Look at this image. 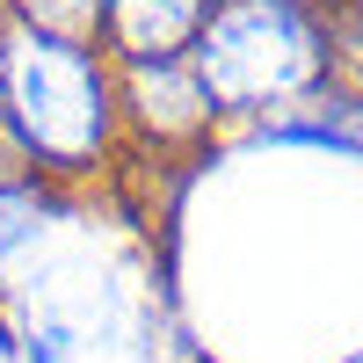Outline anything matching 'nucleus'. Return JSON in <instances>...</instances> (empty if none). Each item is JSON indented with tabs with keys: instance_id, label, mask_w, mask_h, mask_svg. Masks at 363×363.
Wrapping results in <instances>:
<instances>
[{
	"instance_id": "f03ea898",
	"label": "nucleus",
	"mask_w": 363,
	"mask_h": 363,
	"mask_svg": "<svg viewBox=\"0 0 363 363\" xmlns=\"http://www.w3.org/2000/svg\"><path fill=\"white\" fill-rule=\"evenodd\" d=\"M189 80L211 116H291L335 87L327 0H218L189 44Z\"/></svg>"
},
{
	"instance_id": "423d86ee",
	"label": "nucleus",
	"mask_w": 363,
	"mask_h": 363,
	"mask_svg": "<svg viewBox=\"0 0 363 363\" xmlns=\"http://www.w3.org/2000/svg\"><path fill=\"white\" fill-rule=\"evenodd\" d=\"M327 44H335V87L363 95V0H327Z\"/></svg>"
},
{
	"instance_id": "0eeeda50",
	"label": "nucleus",
	"mask_w": 363,
	"mask_h": 363,
	"mask_svg": "<svg viewBox=\"0 0 363 363\" xmlns=\"http://www.w3.org/2000/svg\"><path fill=\"white\" fill-rule=\"evenodd\" d=\"M356 109H363V95H356Z\"/></svg>"
},
{
	"instance_id": "39448f33",
	"label": "nucleus",
	"mask_w": 363,
	"mask_h": 363,
	"mask_svg": "<svg viewBox=\"0 0 363 363\" xmlns=\"http://www.w3.org/2000/svg\"><path fill=\"white\" fill-rule=\"evenodd\" d=\"M102 8L109 0H0V15L22 29H51V37H102Z\"/></svg>"
},
{
	"instance_id": "f257e3e1",
	"label": "nucleus",
	"mask_w": 363,
	"mask_h": 363,
	"mask_svg": "<svg viewBox=\"0 0 363 363\" xmlns=\"http://www.w3.org/2000/svg\"><path fill=\"white\" fill-rule=\"evenodd\" d=\"M116 58L87 37L0 22V174L80 182L124 160Z\"/></svg>"
},
{
	"instance_id": "7ed1b4c3",
	"label": "nucleus",
	"mask_w": 363,
	"mask_h": 363,
	"mask_svg": "<svg viewBox=\"0 0 363 363\" xmlns=\"http://www.w3.org/2000/svg\"><path fill=\"white\" fill-rule=\"evenodd\" d=\"M211 15H218V0H109L95 44L116 66H174V58H189Z\"/></svg>"
},
{
	"instance_id": "20e7f679",
	"label": "nucleus",
	"mask_w": 363,
	"mask_h": 363,
	"mask_svg": "<svg viewBox=\"0 0 363 363\" xmlns=\"http://www.w3.org/2000/svg\"><path fill=\"white\" fill-rule=\"evenodd\" d=\"M58 211V189L37 174H0V262L22 255L29 240L44 233V218Z\"/></svg>"
}]
</instances>
